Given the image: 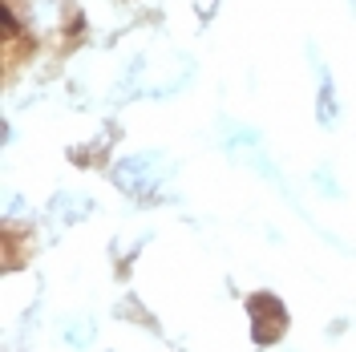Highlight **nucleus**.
I'll return each instance as SVG.
<instances>
[{
	"label": "nucleus",
	"mask_w": 356,
	"mask_h": 352,
	"mask_svg": "<svg viewBox=\"0 0 356 352\" xmlns=\"http://www.w3.org/2000/svg\"><path fill=\"white\" fill-rule=\"evenodd\" d=\"M170 175H175V166H170V158L166 154H130L122 158V162H113V186H122L130 198H138V202H158L162 198V191H166V182H170Z\"/></svg>",
	"instance_id": "obj_1"
},
{
	"label": "nucleus",
	"mask_w": 356,
	"mask_h": 352,
	"mask_svg": "<svg viewBox=\"0 0 356 352\" xmlns=\"http://www.w3.org/2000/svg\"><path fill=\"white\" fill-rule=\"evenodd\" d=\"M17 13H21L24 29L33 33V37H41V41H49V37H61L65 33V13L69 4L65 0H8Z\"/></svg>",
	"instance_id": "obj_2"
},
{
	"label": "nucleus",
	"mask_w": 356,
	"mask_h": 352,
	"mask_svg": "<svg viewBox=\"0 0 356 352\" xmlns=\"http://www.w3.org/2000/svg\"><path fill=\"white\" fill-rule=\"evenodd\" d=\"M247 312H251V328H255V340L259 344H271V340H280L288 332V312H284V304L275 296H267V291L251 296L247 300Z\"/></svg>",
	"instance_id": "obj_3"
},
{
	"label": "nucleus",
	"mask_w": 356,
	"mask_h": 352,
	"mask_svg": "<svg viewBox=\"0 0 356 352\" xmlns=\"http://www.w3.org/2000/svg\"><path fill=\"white\" fill-rule=\"evenodd\" d=\"M308 57H312V69H316V118H320L324 126H336V118H340V93H336V81H332V73H328V65L320 61L316 49H308Z\"/></svg>",
	"instance_id": "obj_4"
},
{
	"label": "nucleus",
	"mask_w": 356,
	"mask_h": 352,
	"mask_svg": "<svg viewBox=\"0 0 356 352\" xmlns=\"http://www.w3.org/2000/svg\"><path fill=\"white\" fill-rule=\"evenodd\" d=\"M93 211V202L86 195H61L53 202V215H61V223H73V219H86Z\"/></svg>",
	"instance_id": "obj_5"
},
{
	"label": "nucleus",
	"mask_w": 356,
	"mask_h": 352,
	"mask_svg": "<svg viewBox=\"0 0 356 352\" xmlns=\"http://www.w3.org/2000/svg\"><path fill=\"white\" fill-rule=\"evenodd\" d=\"M65 340L69 344H89L93 340V320H69V328H65Z\"/></svg>",
	"instance_id": "obj_6"
},
{
	"label": "nucleus",
	"mask_w": 356,
	"mask_h": 352,
	"mask_svg": "<svg viewBox=\"0 0 356 352\" xmlns=\"http://www.w3.org/2000/svg\"><path fill=\"white\" fill-rule=\"evenodd\" d=\"M312 182H316V186H320V191H328V195H340V186H336V178H332V170H328V166H324V170H316V175H312Z\"/></svg>",
	"instance_id": "obj_7"
}]
</instances>
